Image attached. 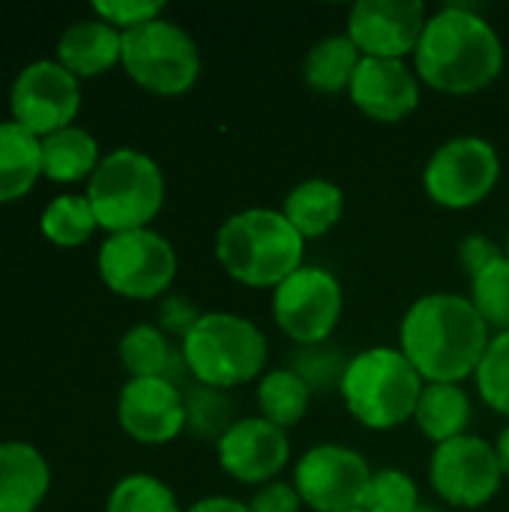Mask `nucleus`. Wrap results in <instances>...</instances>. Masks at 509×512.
Wrapping results in <instances>:
<instances>
[{
	"mask_svg": "<svg viewBox=\"0 0 509 512\" xmlns=\"http://www.w3.org/2000/svg\"><path fill=\"white\" fill-rule=\"evenodd\" d=\"M504 255H507V258H509V237H507V246H504Z\"/></svg>",
	"mask_w": 509,
	"mask_h": 512,
	"instance_id": "a19ab883",
	"label": "nucleus"
},
{
	"mask_svg": "<svg viewBox=\"0 0 509 512\" xmlns=\"http://www.w3.org/2000/svg\"><path fill=\"white\" fill-rule=\"evenodd\" d=\"M186 512H252L249 504L237 501V498H225V495H213V498H201L195 501Z\"/></svg>",
	"mask_w": 509,
	"mask_h": 512,
	"instance_id": "4c0bfd02",
	"label": "nucleus"
},
{
	"mask_svg": "<svg viewBox=\"0 0 509 512\" xmlns=\"http://www.w3.org/2000/svg\"><path fill=\"white\" fill-rule=\"evenodd\" d=\"M414 423L435 447L468 435L471 426L468 393L459 384H426L414 411Z\"/></svg>",
	"mask_w": 509,
	"mask_h": 512,
	"instance_id": "4be33fe9",
	"label": "nucleus"
},
{
	"mask_svg": "<svg viewBox=\"0 0 509 512\" xmlns=\"http://www.w3.org/2000/svg\"><path fill=\"white\" fill-rule=\"evenodd\" d=\"M504 258V246H498L492 237L486 234H468L459 246V261L465 267V273L474 279L477 273H483L486 267H492L495 261Z\"/></svg>",
	"mask_w": 509,
	"mask_h": 512,
	"instance_id": "c9c22d12",
	"label": "nucleus"
},
{
	"mask_svg": "<svg viewBox=\"0 0 509 512\" xmlns=\"http://www.w3.org/2000/svg\"><path fill=\"white\" fill-rule=\"evenodd\" d=\"M105 512H180V504L162 480L150 474H129L111 489Z\"/></svg>",
	"mask_w": 509,
	"mask_h": 512,
	"instance_id": "c756f323",
	"label": "nucleus"
},
{
	"mask_svg": "<svg viewBox=\"0 0 509 512\" xmlns=\"http://www.w3.org/2000/svg\"><path fill=\"white\" fill-rule=\"evenodd\" d=\"M117 420L138 444H168L186 432L183 390L168 378H129L117 399Z\"/></svg>",
	"mask_w": 509,
	"mask_h": 512,
	"instance_id": "2eb2a0df",
	"label": "nucleus"
},
{
	"mask_svg": "<svg viewBox=\"0 0 509 512\" xmlns=\"http://www.w3.org/2000/svg\"><path fill=\"white\" fill-rule=\"evenodd\" d=\"M348 96L369 120L399 123L420 105V78L405 60L363 57Z\"/></svg>",
	"mask_w": 509,
	"mask_h": 512,
	"instance_id": "f3484780",
	"label": "nucleus"
},
{
	"mask_svg": "<svg viewBox=\"0 0 509 512\" xmlns=\"http://www.w3.org/2000/svg\"><path fill=\"white\" fill-rule=\"evenodd\" d=\"M204 312H198V306L180 294H171L162 300L159 306V330L165 336H180V342L195 330V324L201 321Z\"/></svg>",
	"mask_w": 509,
	"mask_h": 512,
	"instance_id": "f704fd0d",
	"label": "nucleus"
},
{
	"mask_svg": "<svg viewBox=\"0 0 509 512\" xmlns=\"http://www.w3.org/2000/svg\"><path fill=\"white\" fill-rule=\"evenodd\" d=\"M42 177V138L15 120L0 123V204L24 198Z\"/></svg>",
	"mask_w": 509,
	"mask_h": 512,
	"instance_id": "412c9836",
	"label": "nucleus"
},
{
	"mask_svg": "<svg viewBox=\"0 0 509 512\" xmlns=\"http://www.w3.org/2000/svg\"><path fill=\"white\" fill-rule=\"evenodd\" d=\"M375 471L369 462L342 444H318L294 465V489L303 507L315 512L363 510Z\"/></svg>",
	"mask_w": 509,
	"mask_h": 512,
	"instance_id": "9b49d317",
	"label": "nucleus"
},
{
	"mask_svg": "<svg viewBox=\"0 0 509 512\" xmlns=\"http://www.w3.org/2000/svg\"><path fill=\"white\" fill-rule=\"evenodd\" d=\"M477 390L486 408L509 417V333H498L477 369Z\"/></svg>",
	"mask_w": 509,
	"mask_h": 512,
	"instance_id": "2f4dec72",
	"label": "nucleus"
},
{
	"mask_svg": "<svg viewBox=\"0 0 509 512\" xmlns=\"http://www.w3.org/2000/svg\"><path fill=\"white\" fill-rule=\"evenodd\" d=\"M474 309L483 315L489 330L509 333V258L504 255L483 273L471 279V297Z\"/></svg>",
	"mask_w": 509,
	"mask_h": 512,
	"instance_id": "7c9ffc66",
	"label": "nucleus"
},
{
	"mask_svg": "<svg viewBox=\"0 0 509 512\" xmlns=\"http://www.w3.org/2000/svg\"><path fill=\"white\" fill-rule=\"evenodd\" d=\"M363 54L348 33H333L318 39L303 60V81L315 93H342L351 87Z\"/></svg>",
	"mask_w": 509,
	"mask_h": 512,
	"instance_id": "5701e85b",
	"label": "nucleus"
},
{
	"mask_svg": "<svg viewBox=\"0 0 509 512\" xmlns=\"http://www.w3.org/2000/svg\"><path fill=\"white\" fill-rule=\"evenodd\" d=\"M39 228H42L48 243H54L60 249H75L93 237L99 222L93 216L87 195H60L45 207Z\"/></svg>",
	"mask_w": 509,
	"mask_h": 512,
	"instance_id": "bb28decb",
	"label": "nucleus"
},
{
	"mask_svg": "<svg viewBox=\"0 0 509 512\" xmlns=\"http://www.w3.org/2000/svg\"><path fill=\"white\" fill-rule=\"evenodd\" d=\"M87 201L99 228L108 234L150 228L165 204L162 168L147 153L120 147L93 171L87 183Z\"/></svg>",
	"mask_w": 509,
	"mask_h": 512,
	"instance_id": "423d86ee",
	"label": "nucleus"
},
{
	"mask_svg": "<svg viewBox=\"0 0 509 512\" xmlns=\"http://www.w3.org/2000/svg\"><path fill=\"white\" fill-rule=\"evenodd\" d=\"M81 108L78 78L57 60H36L18 72L9 90V111L18 126L36 138H48L72 126Z\"/></svg>",
	"mask_w": 509,
	"mask_h": 512,
	"instance_id": "ddd939ff",
	"label": "nucleus"
},
{
	"mask_svg": "<svg viewBox=\"0 0 509 512\" xmlns=\"http://www.w3.org/2000/svg\"><path fill=\"white\" fill-rule=\"evenodd\" d=\"M420 507V492L417 483L399 471V468H387V471H375L363 510L366 512H414Z\"/></svg>",
	"mask_w": 509,
	"mask_h": 512,
	"instance_id": "473e14b6",
	"label": "nucleus"
},
{
	"mask_svg": "<svg viewBox=\"0 0 509 512\" xmlns=\"http://www.w3.org/2000/svg\"><path fill=\"white\" fill-rule=\"evenodd\" d=\"M414 512H441V510H435V507H429V504H420Z\"/></svg>",
	"mask_w": 509,
	"mask_h": 512,
	"instance_id": "ea45409f",
	"label": "nucleus"
},
{
	"mask_svg": "<svg viewBox=\"0 0 509 512\" xmlns=\"http://www.w3.org/2000/svg\"><path fill=\"white\" fill-rule=\"evenodd\" d=\"M501 180V156L480 135H456L444 141L423 168L426 195L447 210L477 207Z\"/></svg>",
	"mask_w": 509,
	"mask_h": 512,
	"instance_id": "6e6552de",
	"label": "nucleus"
},
{
	"mask_svg": "<svg viewBox=\"0 0 509 512\" xmlns=\"http://www.w3.org/2000/svg\"><path fill=\"white\" fill-rule=\"evenodd\" d=\"M96 264L105 288L126 300L162 297L177 276V252L153 228L108 234Z\"/></svg>",
	"mask_w": 509,
	"mask_h": 512,
	"instance_id": "1a4fd4ad",
	"label": "nucleus"
},
{
	"mask_svg": "<svg viewBox=\"0 0 509 512\" xmlns=\"http://www.w3.org/2000/svg\"><path fill=\"white\" fill-rule=\"evenodd\" d=\"M216 450H219L222 471L243 486L273 483L288 468L291 459L288 432L267 423L264 417L237 420L216 444Z\"/></svg>",
	"mask_w": 509,
	"mask_h": 512,
	"instance_id": "dca6fc26",
	"label": "nucleus"
},
{
	"mask_svg": "<svg viewBox=\"0 0 509 512\" xmlns=\"http://www.w3.org/2000/svg\"><path fill=\"white\" fill-rule=\"evenodd\" d=\"M255 399L261 411L258 417H264L279 429H291L309 414L312 390L303 384V378L294 369H273L261 375Z\"/></svg>",
	"mask_w": 509,
	"mask_h": 512,
	"instance_id": "a878e982",
	"label": "nucleus"
},
{
	"mask_svg": "<svg viewBox=\"0 0 509 512\" xmlns=\"http://www.w3.org/2000/svg\"><path fill=\"white\" fill-rule=\"evenodd\" d=\"M423 387V375L399 348H369L351 357L339 393L357 423L387 432L414 420Z\"/></svg>",
	"mask_w": 509,
	"mask_h": 512,
	"instance_id": "20e7f679",
	"label": "nucleus"
},
{
	"mask_svg": "<svg viewBox=\"0 0 509 512\" xmlns=\"http://www.w3.org/2000/svg\"><path fill=\"white\" fill-rule=\"evenodd\" d=\"M342 285L315 264H303L279 288H273V321L300 348L327 342L342 321Z\"/></svg>",
	"mask_w": 509,
	"mask_h": 512,
	"instance_id": "9d476101",
	"label": "nucleus"
},
{
	"mask_svg": "<svg viewBox=\"0 0 509 512\" xmlns=\"http://www.w3.org/2000/svg\"><path fill=\"white\" fill-rule=\"evenodd\" d=\"M51 471L45 456L24 444H0V512H36L48 495Z\"/></svg>",
	"mask_w": 509,
	"mask_h": 512,
	"instance_id": "a211bd4d",
	"label": "nucleus"
},
{
	"mask_svg": "<svg viewBox=\"0 0 509 512\" xmlns=\"http://www.w3.org/2000/svg\"><path fill=\"white\" fill-rule=\"evenodd\" d=\"M120 363L129 372V378H168V381H174V372L186 369L183 354L177 357L168 336L153 324H135L132 330L123 333Z\"/></svg>",
	"mask_w": 509,
	"mask_h": 512,
	"instance_id": "393cba45",
	"label": "nucleus"
},
{
	"mask_svg": "<svg viewBox=\"0 0 509 512\" xmlns=\"http://www.w3.org/2000/svg\"><path fill=\"white\" fill-rule=\"evenodd\" d=\"M306 240L282 210L249 207L228 216L216 231L222 270L246 288H279L303 267Z\"/></svg>",
	"mask_w": 509,
	"mask_h": 512,
	"instance_id": "7ed1b4c3",
	"label": "nucleus"
},
{
	"mask_svg": "<svg viewBox=\"0 0 509 512\" xmlns=\"http://www.w3.org/2000/svg\"><path fill=\"white\" fill-rule=\"evenodd\" d=\"M303 501L294 489V483H267L255 492V498L249 501L252 512H300Z\"/></svg>",
	"mask_w": 509,
	"mask_h": 512,
	"instance_id": "e433bc0d",
	"label": "nucleus"
},
{
	"mask_svg": "<svg viewBox=\"0 0 509 512\" xmlns=\"http://www.w3.org/2000/svg\"><path fill=\"white\" fill-rule=\"evenodd\" d=\"M186 402V432L198 441H222L234 420V399L228 390H216L207 384H192L183 390Z\"/></svg>",
	"mask_w": 509,
	"mask_h": 512,
	"instance_id": "cd10ccee",
	"label": "nucleus"
},
{
	"mask_svg": "<svg viewBox=\"0 0 509 512\" xmlns=\"http://www.w3.org/2000/svg\"><path fill=\"white\" fill-rule=\"evenodd\" d=\"M99 144L81 126H66L42 138V174L54 183H78L99 168Z\"/></svg>",
	"mask_w": 509,
	"mask_h": 512,
	"instance_id": "b1692460",
	"label": "nucleus"
},
{
	"mask_svg": "<svg viewBox=\"0 0 509 512\" xmlns=\"http://www.w3.org/2000/svg\"><path fill=\"white\" fill-rule=\"evenodd\" d=\"M93 12L105 24L126 33V30L147 24V21L162 18V3L159 0H99V3H93Z\"/></svg>",
	"mask_w": 509,
	"mask_h": 512,
	"instance_id": "72a5a7b5",
	"label": "nucleus"
},
{
	"mask_svg": "<svg viewBox=\"0 0 509 512\" xmlns=\"http://www.w3.org/2000/svg\"><path fill=\"white\" fill-rule=\"evenodd\" d=\"M429 9L420 0H357L348 12V36L363 57H414Z\"/></svg>",
	"mask_w": 509,
	"mask_h": 512,
	"instance_id": "4468645a",
	"label": "nucleus"
},
{
	"mask_svg": "<svg viewBox=\"0 0 509 512\" xmlns=\"http://www.w3.org/2000/svg\"><path fill=\"white\" fill-rule=\"evenodd\" d=\"M348 363H351V357L342 348H336L330 342H321V345L297 348V354L291 357L288 369H294L303 378V384L312 390V396H315V393L339 390L342 378L348 372Z\"/></svg>",
	"mask_w": 509,
	"mask_h": 512,
	"instance_id": "c85d7f7f",
	"label": "nucleus"
},
{
	"mask_svg": "<svg viewBox=\"0 0 509 512\" xmlns=\"http://www.w3.org/2000/svg\"><path fill=\"white\" fill-rule=\"evenodd\" d=\"M186 372L195 384L234 390L261 381L267 366V336L243 315L204 312L180 345Z\"/></svg>",
	"mask_w": 509,
	"mask_h": 512,
	"instance_id": "39448f33",
	"label": "nucleus"
},
{
	"mask_svg": "<svg viewBox=\"0 0 509 512\" xmlns=\"http://www.w3.org/2000/svg\"><path fill=\"white\" fill-rule=\"evenodd\" d=\"M120 63L138 87L156 96H180L192 90L201 75L198 42L168 18L126 30Z\"/></svg>",
	"mask_w": 509,
	"mask_h": 512,
	"instance_id": "0eeeda50",
	"label": "nucleus"
},
{
	"mask_svg": "<svg viewBox=\"0 0 509 512\" xmlns=\"http://www.w3.org/2000/svg\"><path fill=\"white\" fill-rule=\"evenodd\" d=\"M489 342V324L459 294H426L414 300L399 327V351L426 384H459L477 375Z\"/></svg>",
	"mask_w": 509,
	"mask_h": 512,
	"instance_id": "f257e3e1",
	"label": "nucleus"
},
{
	"mask_svg": "<svg viewBox=\"0 0 509 512\" xmlns=\"http://www.w3.org/2000/svg\"><path fill=\"white\" fill-rule=\"evenodd\" d=\"M354 512H366V510H354Z\"/></svg>",
	"mask_w": 509,
	"mask_h": 512,
	"instance_id": "79ce46f5",
	"label": "nucleus"
},
{
	"mask_svg": "<svg viewBox=\"0 0 509 512\" xmlns=\"http://www.w3.org/2000/svg\"><path fill=\"white\" fill-rule=\"evenodd\" d=\"M495 453H498V462H501L504 480H509V426L501 432V438H498V444H495Z\"/></svg>",
	"mask_w": 509,
	"mask_h": 512,
	"instance_id": "58836bf2",
	"label": "nucleus"
},
{
	"mask_svg": "<svg viewBox=\"0 0 509 512\" xmlns=\"http://www.w3.org/2000/svg\"><path fill=\"white\" fill-rule=\"evenodd\" d=\"M123 57V33L102 18L75 21L57 42V63L75 78H96Z\"/></svg>",
	"mask_w": 509,
	"mask_h": 512,
	"instance_id": "6ab92c4d",
	"label": "nucleus"
},
{
	"mask_svg": "<svg viewBox=\"0 0 509 512\" xmlns=\"http://www.w3.org/2000/svg\"><path fill=\"white\" fill-rule=\"evenodd\" d=\"M504 69L498 30L471 6H444L429 15L414 51L417 78L444 96H474Z\"/></svg>",
	"mask_w": 509,
	"mask_h": 512,
	"instance_id": "f03ea898",
	"label": "nucleus"
},
{
	"mask_svg": "<svg viewBox=\"0 0 509 512\" xmlns=\"http://www.w3.org/2000/svg\"><path fill=\"white\" fill-rule=\"evenodd\" d=\"M282 213L303 240H318L339 225L345 213V195L333 180L309 177L288 192Z\"/></svg>",
	"mask_w": 509,
	"mask_h": 512,
	"instance_id": "aec40b11",
	"label": "nucleus"
},
{
	"mask_svg": "<svg viewBox=\"0 0 509 512\" xmlns=\"http://www.w3.org/2000/svg\"><path fill=\"white\" fill-rule=\"evenodd\" d=\"M429 480L444 504L459 510H480L498 495L504 471L492 444L477 435H462L435 447Z\"/></svg>",
	"mask_w": 509,
	"mask_h": 512,
	"instance_id": "f8f14e48",
	"label": "nucleus"
}]
</instances>
